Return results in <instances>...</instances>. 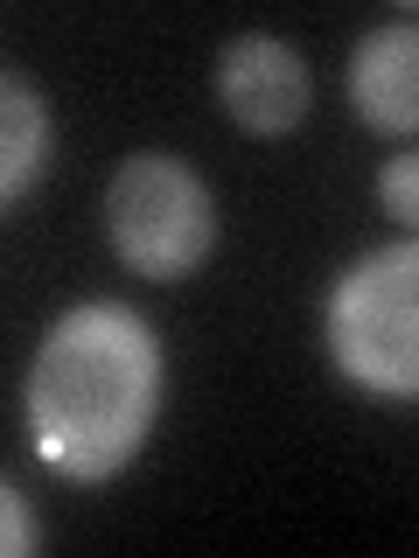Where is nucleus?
I'll use <instances>...</instances> for the list:
<instances>
[{
	"label": "nucleus",
	"instance_id": "f257e3e1",
	"mask_svg": "<svg viewBox=\"0 0 419 558\" xmlns=\"http://www.w3.org/2000/svg\"><path fill=\"white\" fill-rule=\"evenodd\" d=\"M168 391V356L154 322L133 301H77L49 322L28 356L22 418L28 447L63 482H112L147 447Z\"/></svg>",
	"mask_w": 419,
	"mask_h": 558
},
{
	"label": "nucleus",
	"instance_id": "6e6552de",
	"mask_svg": "<svg viewBox=\"0 0 419 558\" xmlns=\"http://www.w3.org/2000/svg\"><path fill=\"white\" fill-rule=\"evenodd\" d=\"M0 551H8V558H35V551H43V523H35L28 496L14 482H0Z\"/></svg>",
	"mask_w": 419,
	"mask_h": 558
},
{
	"label": "nucleus",
	"instance_id": "39448f33",
	"mask_svg": "<svg viewBox=\"0 0 419 558\" xmlns=\"http://www.w3.org/2000/svg\"><path fill=\"white\" fill-rule=\"evenodd\" d=\"M343 92H349V112L371 133H392V140L419 133V22H378L349 49Z\"/></svg>",
	"mask_w": 419,
	"mask_h": 558
},
{
	"label": "nucleus",
	"instance_id": "f03ea898",
	"mask_svg": "<svg viewBox=\"0 0 419 558\" xmlns=\"http://www.w3.org/2000/svg\"><path fill=\"white\" fill-rule=\"evenodd\" d=\"M328 363L371 398L412 405L419 398V231L363 252L336 272L322 301Z\"/></svg>",
	"mask_w": 419,
	"mask_h": 558
},
{
	"label": "nucleus",
	"instance_id": "20e7f679",
	"mask_svg": "<svg viewBox=\"0 0 419 558\" xmlns=\"http://www.w3.org/2000/svg\"><path fill=\"white\" fill-rule=\"evenodd\" d=\"M217 105L231 112L238 133L252 140H287L308 119L314 84H308V57L287 43V35H231L217 49Z\"/></svg>",
	"mask_w": 419,
	"mask_h": 558
},
{
	"label": "nucleus",
	"instance_id": "423d86ee",
	"mask_svg": "<svg viewBox=\"0 0 419 558\" xmlns=\"http://www.w3.org/2000/svg\"><path fill=\"white\" fill-rule=\"evenodd\" d=\"M49 147H57V126H49V98L35 92L28 70H0V203H22L35 182L49 174Z\"/></svg>",
	"mask_w": 419,
	"mask_h": 558
},
{
	"label": "nucleus",
	"instance_id": "7ed1b4c3",
	"mask_svg": "<svg viewBox=\"0 0 419 558\" xmlns=\"http://www.w3.org/2000/svg\"><path fill=\"white\" fill-rule=\"evenodd\" d=\"M105 238L119 266L140 279H189L217 244V203L210 182L182 154H127L105 182Z\"/></svg>",
	"mask_w": 419,
	"mask_h": 558
},
{
	"label": "nucleus",
	"instance_id": "0eeeda50",
	"mask_svg": "<svg viewBox=\"0 0 419 558\" xmlns=\"http://www.w3.org/2000/svg\"><path fill=\"white\" fill-rule=\"evenodd\" d=\"M378 209L392 223H406V231H419V147L392 154V161L378 168Z\"/></svg>",
	"mask_w": 419,
	"mask_h": 558
}]
</instances>
